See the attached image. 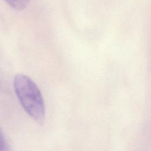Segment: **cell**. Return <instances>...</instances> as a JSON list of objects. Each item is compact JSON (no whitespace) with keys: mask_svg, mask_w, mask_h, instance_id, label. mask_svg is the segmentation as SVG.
Masks as SVG:
<instances>
[{"mask_svg":"<svg viewBox=\"0 0 151 151\" xmlns=\"http://www.w3.org/2000/svg\"><path fill=\"white\" fill-rule=\"evenodd\" d=\"M6 148V142L4 135L0 129V151H4Z\"/></svg>","mask_w":151,"mask_h":151,"instance_id":"3957f363","label":"cell"},{"mask_svg":"<svg viewBox=\"0 0 151 151\" xmlns=\"http://www.w3.org/2000/svg\"><path fill=\"white\" fill-rule=\"evenodd\" d=\"M9 6L17 11L24 9L29 4L30 0H4Z\"/></svg>","mask_w":151,"mask_h":151,"instance_id":"7a4b0ae2","label":"cell"},{"mask_svg":"<svg viewBox=\"0 0 151 151\" xmlns=\"http://www.w3.org/2000/svg\"><path fill=\"white\" fill-rule=\"evenodd\" d=\"M16 95L27 113L37 123H44L45 109L44 99L37 84L28 76L18 74L14 80Z\"/></svg>","mask_w":151,"mask_h":151,"instance_id":"6da1fadb","label":"cell"}]
</instances>
